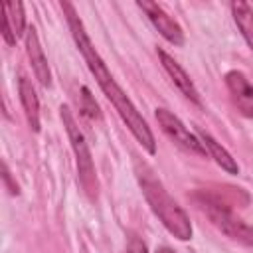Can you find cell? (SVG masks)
Returning <instances> with one entry per match:
<instances>
[{"label": "cell", "mask_w": 253, "mask_h": 253, "mask_svg": "<svg viewBox=\"0 0 253 253\" xmlns=\"http://www.w3.org/2000/svg\"><path fill=\"white\" fill-rule=\"evenodd\" d=\"M61 8H63L65 14H67V22H69L73 40H75L79 51L83 53V57H85V61H87L91 73L95 75V79H97L101 91H103L105 97L113 103L115 111L121 115V119L125 121V125L128 126V130L134 134V138H136L150 154H154V152H156V144H154V136H152V132H150V128H148V125H146V121L140 117V113H138L136 107L130 103V99L126 97V93L119 87V83H117V81L113 79V75L109 73V69H107V65L103 63L101 55L97 53V49L93 47L91 40L87 38L85 28H83V22L79 20V16H77L73 4L63 2Z\"/></svg>", "instance_id": "obj_1"}, {"label": "cell", "mask_w": 253, "mask_h": 253, "mask_svg": "<svg viewBox=\"0 0 253 253\" xmlns=\"http://www.w3.org/2000/svg\"><path fill=\"white\" fill-rule=\"evenodd\" d=\"M136 174H138V182H140V188H142V194H144L148 206L158 215V219L164 223V227L174 237H178L182 241L190 239L192 237L190 219H188L186 211L166 192V188L162 186V182L156 180V176L152 174V170L146 164H142V168L136 166Z\"/></svg>", "instance_id": "obj_2"}, {"label": "cell", "mask_w": 253, "mask_h": 253, "mask_svg": "<svg viewBox=\"0 0 253 253\" xmlns=\"http://www.w3.org/2000/svg\"><path fill=\"white\" fill-rule=\"evenodd\" d=\"M196 202L206 211V215L211 219V223L215 227H219L227 237H231L247 247H253V225H249L241 217H237L229 206H225L217 198L206 196V194L196 196Z\"/></svg>", "instance_id": "obj_3"}, {"label": "cell", "mask_w": 253, "mask_h": 253, "mask_svg": "<svg viewBox=\"0 0 253 253\" xmlns=\"http://www.w3.org/2000/svg\"><path fill=\"white\" fill-rule=\"evenodd\" d=\"M61 119H63L65 130L69 134V140H71V146H73V152H75V158H77V170H79L81 186L93 198L97 194V176H95V166H93L89 146H87L85 136L79 130V126H77V123H75V119H73V115L67 107H61Z\"/></svg>", "instance_id": "obj_4"}, {"label": "cell", "mask_w": 253, "mask_h": 253, "mask_svg": "<svg viewBox=\"0 0 253 253\" xmlns=\"http://www.w3.org/2000/svg\"><path fill=\"white\" fill-rule=\"evenodd\" d=\"M156 121H158V125L162 126V130H164L178 146H182V148H186V150H190V152H194V154L206 156V146L202 144V140H200L196 134H192V132L184 126V123H182L174 113H170L168 109H156Z\"/></svg>", "instance_id": "obj_5"}, {"label": "cell", "mask_w": 253, "mask_h": 253, "mask_svg": "<svg viewBox=\"0 0 253 253\" xmlns=\"http://www.w3.org/2000/svg\"><path fill=\"white\" fill-rule=\"evenodd\" d=\"M138 8L148 16V20L154 24V28L174 45H182L184 43V32L182 28L178 26V22L156 2H150V0H140L136 2Z\"/></svg>", "instance_id": "obj_6"}, {"label": "cell", "mask_w": 253, "mask_h": 253, "mask_svg": "<svg viewBox=\"0 0 253 253\" xmlns=\"http://www.w3.org/2000/svg\"><path fill=\"white\" fill-rule=\"evenodd\" d=\"M225 85L231 93L235 107L249 119H253V87L239 71H229L225 75Z\"/></svg>", "instance_id": "obj_7"}, {"label": "cell", "mask_w": 253, "mask_h": 253, "mask_svg": "<svg viewBox=\"0 0 253 253\" xmlns=\"http://www.w3.org/2000/svg\"><path fill=\"white\" fill-rule=\"evenodd\" d=\"M2 14H4V26L2 34L6 43H14L16 38L24 32L26 18H24V4L22 2H4L2 4Z\"/></svg>", "instance_id": "obj_8"}, {"label": "cell", "mask_w": 253, "mask_h": 253, "mask_svg": "<svg viewBox=\"0 0 253 253\" xmlns=\"http://www.w3.org/2000/svg\"><path fill=\"white\" fill-rule=\"evenodd\" d=\"M158 57H160V61H162V67L168 71V75H170V77L174 79V83L178 85V89H180L190 101H194V103L200 105V93H198V89L194 87L190 75H188L164 49H158Z\"/></svg>", "instance_id": "obj_9"}, {"label": "cell", "mask_w": 253, "mask_h": 253, "mask_svg": "<svg viewBox=\"0 0 253 253\" xmlns=\"http://www.w3.org/2000/svg\"><path fill=\"white\" fill-rule=\"evenodd\" d=\"M26 45H28V55H30V61H32V67H34V73H36L38 81L43 87H47L49 85V67H47V59L43 55V49L38 42V34H36L34 28L28 30Z\"/></svg>", "instance_id": "obj_10"}, {"label": "cell", "mask_w": 253, "mask_h": 253, "mask_svg": "<svg viewBox=\"0 0 253 253\" xmlns=\"http://www.w3.org/2000/svg\"><path fill=\"white\" fill-rule=\"evenodd\" d=\"M18 91H20V101L28 119V125L32 126V130H40V103H38V95L32 87V83L26 77H20L18 81Z\"/></svg>", "instance_id": "obj_11"}, {"label": "cell", "mask_w": 253, "mask_h": 253, "mask_svg": "<svg viewBox=\"0 0 253 253\" xmlns=\"http://www.w3.org/2000/svg\"><path fill=\"white\" fill-rule=\"evenodd\" d=\"M198 138L202 140V144L210 150V154L215 158V162L223 168V170H227L229 174H237L239 172V166H237V162L233 160V156L210 134V132H206V130H202V128H198Z\"/></svg>", "instance_id": "obj_12"}, {"label": "cell", "mask_w": 253, "mask_h": 253, "mask_svg": "<svg viewBox=\"0 0 253 253\" xmlns=\"http://www.w3.org/2000/svg\"><path fill=\"white\" fill-rule=\"evenodd\" d=\"M231 12H233V20H235L239 32L243 34L245 42L253 49V10H251V6L247 2L237 0L231 4Z\"/></svg>", "instance_id": "obj_13"}, {"label": "cell", "mask_w": 253, "mask_h": 253, "mask_svg": "<svg viewBox=\"0 0 253 253\" xmlns=\"http://www.w3.org/2000/svg\"><path fill=\"white\" fill-rule=\"evenodd\" d=\"M81 111H83V115L89 117V119H99V107H97V103H95V99L91 97V93H89L87 87L81 89Z\"/></svg>", "instance_id": "obj_14"}, {"label": "cell", "mask_w": 253, "mask_h": 253, "mask_svg": "<svg viewBox=\"0 0 253 253\" xmlns=\"http://www.w3.org/2000/svg\"><path fill=\"white\" fill-rule=\"evenodd\" d=\"M126 253H146V245L136 235H130L128 245H126Z\"/></svg>", "instance_id": "obj_15"}, {"label": "cell", "mask_w": 253, "mask_h": 253, "mask_svg": "<svg viewBox=\"0 0 253 253\" xmlns=\"http://www.w3.org/2000/svg\"><path fill=\"white\" fill-rule=\"evenodd\" d=\"M4 184L8 186V190H10V194H18V186L16 184H12V180H10V172H8V166L4 164Z\"/></svg>", "instance_id": "obj_16"}, {"label": "cell", "mask_w": 253, "mask_h": 253, "mask_svg": "<svg viewBox=\"0 0 253 253\" xmlns=\"http://www.w3.org/2000/svg\"><path fill=\"white\" fill-rule=\"evenodd\" d=\"M156 253H174V251H172V249H168V247H160Z\"/></svg>", "instance_id": "obj_17"}]
</instances>
